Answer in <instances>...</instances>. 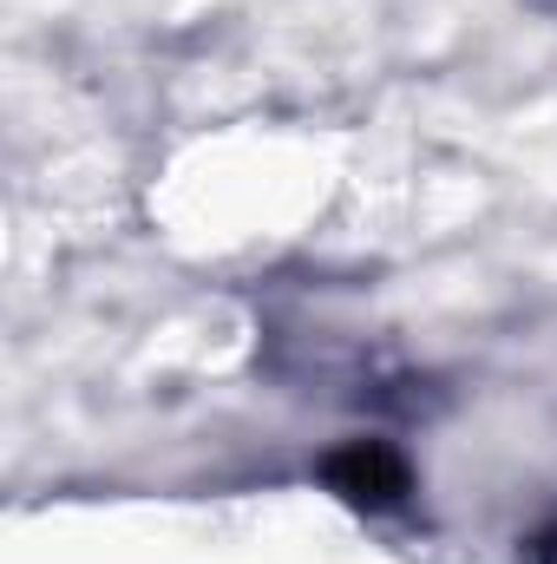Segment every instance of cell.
<instances>
[{"label":"cell","mask_w":557,"mask_h":564,"mask_svg":"<svg viewBox=\"0 0 557 564\" xmlns=\"http://www.w3.org/2000/svg\"><path fill=\"white\" fill-rule=\"evenodd\" d=\"M328 486H335L341 499L381 512V506H401V499H407V466H401L394 446H381V440H354V446H341V453L328 459Z\"/></svg>","instance_id":"obj_1"}]
</instances>
